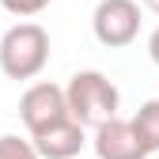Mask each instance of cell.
Returning <instances> with one entry per match:
<instances>
[{
	"mask_svg": "<svg viewBox=\"0 0 159 159\" xmlns=\"http://www.w3.org/2000/svg\"><path fill=\"white\" fill-rule=\"evenodd\" d=\"M65 106L68 117L80 129H98L117 117V106H121V91L114 87V80H106L98 68H84L68 80L65 87Z\"/></svg>",
	"mask_w": 159,
	"mask_h": 159,
	"instance_id": "1",
	"label": "cell"
},
{
	"mask_svg": "<svg viewBox=\"0 0 159 159\" xmlns=\"http://www.w3.org/2000/svg\"><path fill=\"white\" fill-rule=\"evenodd\" d=\"M152 159H159V155H152Z\"/></svg>",
	"mask_w": 159,
	"mask_h": 159,
	"instance_id": "12",
	"label": "cell"
},
{
	"mask_svg": "<svg viewBox=\"0 0 159 159\" xmlns=\"http://www.w3.org/2000/svg\"><path fill=\"white\" fill-rule=\"evenodd\" d=\"M84 144H87L84 140V129H80L72 117H65V121L49 125L46 133L30 136V148H34L38 159H72V155L84 152Z\"/></svg>",
	"mask_w": 159,
	"mask_h": 159,
	"instance_id": "5",
	"label": "cell"
},
{
	"mask_svg": "<svg viewBox=\"0 0 159 159\" xmlns=\"http://www.w3.org/2000/svg\"><path fill=\"white\" fill-rule=\"evenodd\" d=\"M0 159H38L30 140H23V136H0Z\"/></svg>",
	"mask_w": 159,
	"mask_h": 159,
	"instance_id": "8",
	"label": "cell"
},
{
	"mask_svg": "<svg viewBox=\"0 0 159 159\" xmlns=\"http://www.w3.org/2000/svg\"><path fill=\"white\" fill-rule=\"evenodd\" d=\"M95 155L98 159H148L140 140L133 136V125L121 121V117L95 129Z\"/></svg>",
	"mask_w": 159,
	"mask_h": 159,
	"instance_id": "6",
	"label": "cell"
},
{
	"mask_svg": "<svg viewBox=\"0 0 159 159\" xmlns=\"http://www.w3.org/2000/svg\"><path fill=\"white\" fill-rule=\"evenodd\" d=\"M53 4V0H0V8H4L8 15H19V19H30L38 11H46Z\"/></svg>",
	"mask_w": 159,
	"mask_h": 159,
	"instance_id": "9",
	"label": "cell"
},
{
	"mask_svg": "<svg viewBox=\"0 0 159 159\" xmlns=\"http://www.w3.org/2000/svg\"><path fill=\"white\" fill-rule=\"evenodd\" d=\"M19 117H23V125L30 136L46 133L49 125L65 121L68 117V106H65V87L49 84V80H38V84H30L23 91V98H19Z\"/></svg>",
	"mask_w": 159,
	"mask_h": 159,
	"instance_id": "4",
	"label": "cell"
},
{
	"mask_svg": "<svg viewBox=\"0 0 159 159\" xmlns=\"http://www.w3.org/2000/svg\"><path fill=\"white\" fill-rule=\"evenodd\" d=\"M91 30L106 49H125L140 34V4L136 0H98L91 15Z\"/></svg>",
	"mask_w": 159,
	"mask_h": 159,
	"instance_id": "3",
	"label": "cell"
},
{
	"mask_svg": "<svg viewBox=\"0 0 159 159\" xmlns=\"http://www.w3.org/2000/svg\"><path fill=\"white\" fill-rule=\"evenodd\" d=\"M49 65V34L38 23H15L0 34V72L8 80H34Z\"/></svg>",
	"mask_w": 159,
	"mask_h": 159,
	"instance_id": "2",
	"label": "cell"
},
{
	"mask_svg": "<svg viewBox=\"0 0 159 159\" xmlns=\"http://www.w3.org/2000/svg\"><path fill=\"white\" fill-rule=\"evenodd\" d=\"M133 136L140 140L144 155H159V98H148L140 102V110L133 114Z\"/></svg>",
	"mask_w": 159,
	"mask_h": 159,
	"instance_id": "7",
	"label": "cell"
},
{
	"mask_svg": "<svg viewBox=\"0 0 159 159\" xmlns=\"http://www.w3.org/2000/svg\"><path fill=\"white\" fill-rule=\"evenodd\" d=\"M148 57H152V65L159 68V27L148 34Z\"/></svg>",
	"mask_w": 159,
	"mask_h": 159,
	"instance_id": "10",
	"label": "cell"
},
{
	"mask_svg": "<svg viewBox=\"0 0 159 159\" xmlns=\"http://www.w3.org/2000/svg\"><path fill=\"white\" fill-rule=\"evenodd\" d=\"M140 4H144V8H148L152 15H159V0H140Z\"/></svg>",
	"mask_w": 159,
	"mask_h": 159,
	"instance_id": "11",
	"label": "cell"
}]
</instances>
